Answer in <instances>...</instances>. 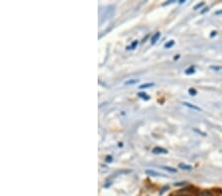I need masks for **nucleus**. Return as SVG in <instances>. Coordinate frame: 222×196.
Here are the masks:
<instances>
[{
    "mask_svg": "<svg viewBox=\"0 0 222 196\" xmlns=\"http://www.w3.org/2000/svg\"><path fill=\"white\" fill-rule=\"evenodd\" d=\"M210 69H214V70H220V69H222V66H211Z\"/></svg>",
    "mask_w": 222,
    "mask_h": 196,
    "instance_id": "obj_16",
    "label": "nucleus"
},
{
    "mask_svg": "<svg viewBox=\"0 0 222 196\" xmlns=\"http://www.w3.org/2000/svg\"><path fill=\"white\" fill-rule=\"evenodd\" d=\"M215 35H216V32L213 31V32H211V35H210V37H211V38H212V37H214Z\"/></svg>",
    "mask_w": 222,
    "mask_h": 196,
    "instance_id": "obj_22",
    "label": "nucleus"
},
{
    "mask_svg": "<svg viewBox=\"0 0 222 196\" xmlns=\"http://www.w3.org/2000/svg\"><path fill=\"white\" fill-rule=\"evenodd\" d=\"M203 5H204V3H203V2H201V3H198V4H197L196 6H194V10H197L198 8L203 7Z\"/></svg>",
    "mask_w": 222,
    "mask_h": 196,
    "instance_id": "obj_15",
    "label": "nucleus"
},
{
    "mask_svg": "<svg viewBox=\"0 0 222 196\" xmlns=\"http://www.w3.org/2000/svg\"><path fill=\"white\" fill-rule=\"evenodd\" d=\"M185 183H186V182H178V183H175L174 185L175 186H180V185H184Z\"/></svg>",
    "mask_w": 222,
    "mask_h": 196,
    "instance_id": "obj_18",
    "label": "nucleus"
},
{
    "mask_svg": "<svg viewBox=\"0 0 222 196\" xmlns=\"http://www.w3.org/2000/svg\"><path fill=\"white\" fill-rule=\"evenodd\" d=\"M162 168L165 170H167V171H170V172H177L176 168H173V167H162Z\"/></svg>",
    "mask_w": 222,
    "mask_h": 196,
    "instance_id": "obj_10",
    "label": "nucleus"
},
{
    "mask_svg": "<svg viewBox=\"0 0 222 196\" xmlns=\"http://www.w3.org/2000/svg\"><path fill=\"white\" fill-rule=\"evenodd\" d=\"M145 173L151 175V176H161V175H163V174H161V173H158V172L154 171V170H145Z\"/></svg>",
    "mask_w": 222,
    "mask_h": 196,
    "instance_id": "obj_4",
    "label": "nucleus"
},
{
    "mask_svg": "<svg viewBox=\"0 0 222 196\" xmlns=\"http://www.w3.org/2000/svg\"><path fill=\"white\" fill-rule=\"evenodd\" d=\"M152 153H153V154H155V155H158V154H168V151H167V150H165V149H163V148L156 147V148H154V149H153Z\"/></svg>",
    "mask_w": 222,
    "mask_h": 196,
    "instance_id": "obj_1",
    "label": "nucleus"
},
{
    "mask_svg": "<svg viewBox=\"0 0 222 196\" xmlns=\"http://www.w3.org/2000/svg\"><path fill=\"white\" fill-rule=\"evenodd\" d=\"M197 196H212V193L209 190H203L197 194Z\"/></svg>",
    "mask_w": 222,
    "mask_h": 196,
    "instance_id": "obj_5",
    "label": "nucleus"
},
{
    "mask_svg": "<svg viewBox=\"0 0 222 196\" xmlns=\"http://www.w3.org/2000/svg\"><path fill=\"white\" fill-rule=\"evenodd\" d=\"M215 15H222V10H219V11L215 12Z\"/></svg>",
    "mask_w": 222,
    "mask_h": 196,
    "instance_id": "obj_20",
    "label": "nucleus"
},
{
    "mask_svg": "<svg viewBox=\"0 0 222 196\" xmlns=\"http://www.w3.org/2000/svg\"><path fill=\"white\" fill-rule=\"evenodd\" d=\"M159 38H160V32L155 33L152 36V38H151V44H152V45H154V44H155L158 41V39H159Z\"/></svg>",
    "mask_w": 222,
    "mask_h": 196,
    "instance_id": "obj_3",
    "label": "nucleus"
},
{
    "mask_svg": "<svg viewBox=\"0 0 222 196\" xmlns=\"http://www.w3.org/2000/svg\"><path fill=\"white\" fill-rule=\"evenodd\" d=\"M137 81H138L137 79H130V80H129V81H126V85H129V84H135V83H137Z\"/></svg>",
    "mask_w": 222,
    "mask_h": 196,
    "instance_id": "obj_13",
    "label": "nucleus"
},
{
    "mask_svg": "<svg viewBox=\"0 0 222 196\" xmlns=\"http://www.w3.org/2000/svg\"><path fill=\"white\" fill-rule=\"evenodd\" d=\"M183 104L186 107H189V108H191V109H193V110H196V111H200V107H197V106H196V105H194V104H191V103H189V102H183Z\"/></svg>",
    "mask_w": 222,
    "mask_h": 196,
    "instance_id": "obj_2",
    "label": "nucleus"
},
{
    "mask_svg": "<svg viewBox=\"0 0 222 196\" xmlns=\"http://www.w3.org/2000/svg\"><path fill=\"white\" fill-rule=\"evenodd\" d=\"M179 57H180V56H179V55H178V56H176V57H174V60H178V59H179Z\"/></svg>",
    "mask_w": 222,
    "mask_h": 196,
    "instance_id": "obj_23",
    "label": "nucleus"
},
{
    "mask_svg": "<svg viewBox=\"0 0 222 196\" xmlns=\"http://www.w3.org/2000/svg\"><path fill=\"white\" fill-rule=\"evenodd\" d=\"M189 93L191 94V96H196L197 95V90L194 88H190L189 89Z\"/></svg>",
    "mask_w": 222,
    "mask_h": 196,
    "instance_id": "obj_14",
    "label": "nucleus"
},
{
    "mask_svg": "<svg viewBox=\"0 0 222 196\" xmlns=\"http://www.w3.org/2000/svg\"><path fill=\"white\" fill-rule=\"evenodd\" d=\"M106 161H107V163H111V161H113V158L111 157V155H108V157L106 158Z\"/></svg>",
    "mask_w": 222,
    "mask_h": 196,
    "instance_id": "obj_17",
    "label": "nucleus"
},
{
    "mask_svg": "<svg viewBox=\"0 0 222 196\" xmlns=\"http://www.w3.org/2000/svg\"><path fill=\"white\" fill-rule=\"evenodd\" d=\"M138 96L140 98H142V99H145V100H148L149 99V97H148V95L145 93V92H139L138 93Z\"/></svg>",
    "mask_w": 222,
    "mask_h": 196,
    "instance_id": "obj_9",
    "label": "nucleus"
},
{
    "mask_svg": "<svg viewBox=\"0 0 222 196\" xmlns=\"http://www.w3.org/2000/svg\"><path fill=\"white\" fill-rule=\"evenodd\" d=\"M194 72H196V70H194V66H191L186 70V73L187 74H191V73H194Z\"/></svg>",
    "mask_w": 222,
    "mask_h": 196,
    "instance_id": "obj_12",
    "label": "nucleus"
},
{
    "mask_svg": "<svg viewBox=\"0 0 222 196\" xmlns=\"http://www.w3.org/2000/svg\"><path fill=\"white\" fill-rule=\"evenodd\" d=\"M194 131H196V132H197V133H200V134H201V135H203V136H206V134H204V133H203V132H200V131H198V130H197V129H194Z\"/></svg>",
    "mask_w": 222,
    "mask_h": 196,
    "instance_id": "obj_21",
    "label": "nucleus"
},
{
    "mask_svg": "<svg viewBox=\"0 0 222 196\" xmlns=\"http://www.w3.org/2000/svg\"><path fill=\"white\" fill-rule=\"evenodd\" d=\"M179 167L182 168V170H191V165H188V164H180Z\"/></svg>",
    "mask_w": 222,
    "mask_h": 196,
    "instance_id": "obj_6",
    "label": "nucleus"
},
{
    "mask_svg": "<svg viewBox=\"0 0 222 196\" xmlns=\"http://www.w3.org/2000/svg\"><path fill=\"white\" fill-rule=\"evenodd\" d=\"M208 10H209V9H208V7H206V8H204V9L203 10V11L200 12V13H201V14H203V13H206V11H208Z\"/></svg>",
    "mask_w": 222,
    "mask_h": 196,
    "instance_id": "obj_19",
    "label": "nucleus"
},
{
    "mask_svg": "<svg viewBox=\"0 0 222 196\" xmlns=\"http://www.w3.org/2000/svg\"><path fill=\"white\" fill-rule=\"evenodd\" d=\"M138 45V42L137 41H133L132 43V45H130V47H127V49H129V50H133V49H135L136 48V46Z\"/></svg>",
    "mask_w": 222,
    "mask_h": 196,
    "instance_id": "obj_11",
    "label": "nucleus"
},
{
    "mask_svg": "<svg viewBox=\"0 0 222 196\" xmlns=\"http://www.w3.org/2000/svg\"><path fill=\"white\" fill-rule=\"evenodd\" d=\"M174 45H175V42L173 41V40H171V41H169L168 43L165 44L164 47H165L166 49H170V48H172V47H173Z\"/></svg>",
    "mask_w": 222,
    "mask_h": 196,
    "instance_id": "obj_7",
    "label": "nucleus"
},
{
    "mask_svg": "<svg viewBox=\"0 0 222 196\" xmlns=\"http://www.w3.org/2000/svg\"><path fill=\"white\" fill-rule=\"evenodd\" d=\"M154 83H144V84H141V85L139 86L140 89H144V88H147V87H151L153 86Z\"/></svg>",
    "mask_w": 222,
    "mask_h": 196,
    "instance_id": "obj_8",
    "label": "nucleus"
}]
</instances>
